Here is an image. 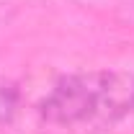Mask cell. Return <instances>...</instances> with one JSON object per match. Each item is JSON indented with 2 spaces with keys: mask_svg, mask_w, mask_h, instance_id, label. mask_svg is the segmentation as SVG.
Segmentation results:
<instances>
[{
  "mask_svg": "<svg viewBox=\"0 0 134 134\" xmlns=\"http://www.w3.org/2000/svg\"><path fill=\"white\" fill-rule=\"evenodd\" d=\"M134 108V75L90 70L57 80L41 100V119L67 132L93 134L114 126Z\"/></svg>",
  "mask_w": 134,
  "mask_h": 134,
  "instance_id": "1",
  "label": "cell"
},
{
  "mask_svg": "<svg viewBox=\"0 0 134 134\" xmlns=\"http://www.w3.org/2000/svg\"><path fill=\"white\" fill-rule=\"evenodd\" d=\"M16 98H18L16 88H13L10 83H3V80H0V121H5V119L13 114Z\"/></svg>",
  "mask_w": 134,
  "mask_h": 134,
  "instance_id": "2",
  "label": "cell"
}]
</instances>
